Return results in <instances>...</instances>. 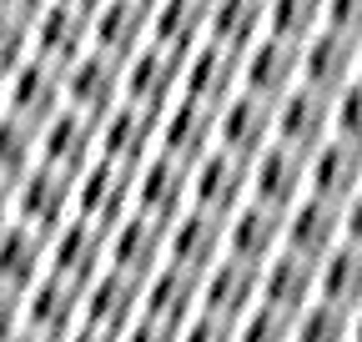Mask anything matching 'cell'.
Returning a JSON list of instances; mask_svg holds the SVG:
<instances>
[{"label":"cell","mask_w":362,"mask_h":342,"mask_svg":"<svg viewBox=\"0 0 362 342\" xmlns=\"http://www.w3.org/2000/svg\"><path fill=\"white\" fill-rule=\"evenodd\" d=\"M11 206H16V222L51 237L66 217H76V177L35 161L21 182H11Z\"/></svg>","instance_id":"6da1fadb"},{"label":"cell","mask_w":362,"mask_h":342,"mask_svg":"<svg viewBox=\"0 0 362 342\" xmlns=\"http://www.w3.org/2000/svg\"><path fill=\"white\" fill-rule=\"evenodd\" d=\"M126 211H136V166L96 156L76 177V217H86L101 232H111Z\"/></svg>","instance_id":"7a4b0ae2"},{"label":"cell","mask_w":362,"mask_h":342,"mask_svg":"<svg viewBox=\"0 0 362 342\" xmlns=\"http://www.w3.org/2000/svg\"><path fill=\"white\" fill-rule=\"evenodd\" d=\"M35 151H40L45 166L66 171V177H81V171L101 156V121L86 116V111H76V106H61L35 131Z\"/></svg>","instance_id":"3957f363"},{"label":"cell","mask_w":362,"mask_h":342,"mask_svg":"<svg viewBox=\"0 0 362 342\" xmlns=\"http://www.w3.org/2000/svg\"><path fill=\"white\" fill-rule=\"evenodd\" d=\"M247 196H252V161L247 156L226 151V146H211L192 166V206L216 211V217H232Z\"/></svg>","instance_id":"277c9868"},{"label":"cell","mask_w":362,"mask_h":342,"mask_svg":"<svg viewBox=\"0 0 362 342\" xmlns=\"http://www.w3.org/2000/svg\"><path fill=\"white\" fill-rule=\"evenodd\" d=\"M66 106V71L40 61V56H25L11 76H6V111L30 121L35 131L45 121H51L56 111Z\"/></svg>","instance_id":"5b68a950"},{"label":"cell","mask_w":362,"mask_h":342,"mask_svg":"<svg viewBox=\"0 0 362 342\" xmlns=\"http://www.w3.org/2000/svg\"><path fill=\"white\" fill-rule=\"evenodd\" d=\"M161 262H166V222L146 217V211H126L106 232V267L146 282Z\"/></svg>","instance_id":"8992f818"},{"label":"cell","mask_w":362,"mask_h":342,"mask_svg":"<svg viewBox=\"0 0 362 342\" xmlns=\"http://www.w3.org/2000/svg\"><path fill=\"white\" fill-rule=\"evenodd\" d=\"M45 272L86 287L96 272H106V232L96 222H86V217H66L45 237Z\"/></svg>","instance_id":"52a82bcc"},{"label":"cell","mask_w":362,"mask_h":342,"mask_svg":"<svg viewBox=\"0 0 362 342\" xmlns=\"http://www.w3.org/2000/svg\"><path fill=\"white\" fill-rule=\"evenodd\" d=\"M257 302H262V267L242 262V256H221V262H211L202 272V307L197 312L237 327Z\"/></svg>","instance_id":"ba28073f"},{"label":"cell","mask_w":362,"mask_h":342,"mask_svg":"<svg viewBox=\"0 0 362 342\" xmlns=\"http://www.w3.org/2000/svg\"><path fill=\"white\" fill-rule=\"evenodd\" d=\"M292 86H302V46L282 35H257L242 51V91L282 101Z\"/></svg>","instance_id":"9c48e42d"},{"label":"cell","mask_w":362,"mask_h":342,"mask_svg":"<svg viewBox=\"0 0 362 342\" xmlns=\"http://www.w3.org/2000/svg\"><path fill=\"white\" fill-rule=\"evenodd\" d=\"M272 141H277V101L237 91L232 101L216 106V146H226V151H237V156L252 161Z\"/></svg>","instance_id":"30bf717a"},{"label":"cell","mask_w":362,"mask_h":342,"mask_svg":"<svg viewBox=\"0 0 362 342\" xmlns=\"http://www.w3.org/2000/svg\"><path fill=\"white\" fill-rule=\"evenodd\" d=\"M192 206V166L166 151H151L136 166V211H146L156 222H171Z\"/></svg>","instance_id":"8fae6325"},{"label":"cell","mask_w":362,"mask_h":342,"mask_svg":"<svg viewBox=\"0 0 362 342\" xmlns=\"http://www.w3.org/2000/svg\"><path fill=\"white\" fill-rule=\"evenodd\" d=\"M221 256H226V217L187 206L181 217L166 222V262L187 267V272H206Z\"/></svg>","instance_id":"7c38bea8"},{"label":"cell","mask_w":362,"mask_h":342,"mask_svg":"<svg viewBox=\"0 0 362 342\" xmlns=\"http://www.w3.org/2000/svg\"><path fill=\"white\" fill-rule=\"evenodd\" d=\"M136 317H141V282L106 267L81 287V322L86 327H101L111 337H121Z\"/></svg>","instance_id":"4fadbf2b"},{"label":"cell","mask_w":362,"mask_h":342,"mask_svg":"<svg viewBox=\"0 0 362 342\" xmlns=\"http://www.w3.org/2000/svg\"><path fill=\"white\" fill-rule=\"evenodd\" d=\"M156 131H161V111L136 106V101H116L101 116V156L121 161V166H141L156 151Z\"/></svg>","instance_id":"5bb4252c"},{"label":"cell","mask_w":362,"mask_h":342,"mask_svg":"<svg viewBox=\"0 0 362 342\" xmlns=\"http://www.w3.org/2000/svg\"><path fill=\"white\" fill-rule=\"evenodd\" d=\"M211 146H216V106L192 101V96H176V101L161 111L156 151H166V156H176V161L197 166Z\"/></svg>","instance_id":"9a60e30c"},{"label":"cell","mask_w":362,"mask_h":342,"mask_svg":"<svg viewBox=\"0 0 362 342\" xmlns=\"http://www.w3.org/2000/svg\"><path fill=\"white\" fill-rule=\"evenodd\" d=\"M337 242H342V206H337V201L307 191L302 201L287 206V217H282V247H287V252L322 262Z\"/></svg>","instance_id":"2e32d148"},{"label":"cell","mask_w":362,"mask_h":342,"mask_svg":"<svg viewBox=\"0 0 362 342\" xmlns=\"http://www.w3.org/2000/svg\"><path fill=\"white\" fill-rule=\"evenodd\" d=\"M90 51V16L66 6V0H51L35 20H30V56L51 61V66H71Z\"/></svg>","instance_id":"e0dca14e"},{"label":"cell","mask_w":362,"mask_h":342,"mask_svg":"<svg viewBox=\"0 0 362 342\" xmlns=\"http://www.w3.org/2000/svg\"><path fill=\"white\" fill-rule=\"evenodd\" d=\"M21 312H25V332L45 337V342H61L81 327V287L45 272L25 297H21Z\"/></svg>","instance_id":"ac0fdd59"},{"label":"cell","mask_w":362,"mask_h":342,"mask_svg":"<svg viewBox=\"0 0 362 342\" xmlns=\"http://www.w3.org/2000/svg\"><path fill=\"white\" fill-rule=\"evenodd\" d=\"M121 96H126V66L116 56L86 51L81 61L66 66V106H76V111H86V116L101 121Z\"/></svg>","instance_id":"d6986e66"},{"label":"cell","mask_w":362,"mask_h":342,"mask_svg":"<svg viewBox=\"0 0 362 342\" xmlns=\"http://www.w3.org/2000/svg\"><path fill=\"white\" fill-rule=\"evenodd\" d=\"M151 40V6L141 0H101L90 11V51L116 56L121 66Z\"/></svg>","instance_id":"ffe728a7"},{"label":"cell","mask_w":362,"mask_h":342,"mask_svg":"<svg viewBox=\"0 0 362 342\" xmlns=\"http://www.w3.org/2000/svg\"><path fill=\"white\" fill-rule=\"evenodd\" d=\"M242 91V56L216 46V40H202V46L181 61V96L192 101H206V106H221Z\"/></svg>","instance_id":"44dd1931"},{"label":"cell","mask_w":362,"mask_h":342,"mask_svg":"<svg viewBox=\"0 0 362 342\" xmlns=\"http://www.w3.org/2000/svg\"><path fill=\"white\" fill-rule=\"evenodd\" d=\"M327 136H332V96L312 91V86H292L277 101V141L312 156Z\"/></svg>","instance_id":"7402d4cb"},{"label":"cell","mask_w":362,"mask_h":342,"mask_svg":"<svg viewBox=\"0 0 362 342\" xmlns=\"http://www.w3.org/2000/svg\"><path fill=\"white\" fill-rule=\"evenodd\" d=\"M181 61L187 56H176V51L156 46V40H146V46L126 61V101L166 111L181 96Z\"/></svg>","instance_id":"603a6c76"},{"label":"cell","mask_w":362,"mask_h":342,"mask_svg":"<svg viewBox=\"0 0 362 342\" xmlns=\"http://www.w3.org/2000/svg\"><path fill=\"white\" fill-rule=\"evenodd\" d=\"M302 196H307V156L292 151V146H282V141L262 146L252 156V201L287 211Z\"/></svg>","instance_id":"cb8c5ba5"},{"label":"cell","mask_w":362,"mask_h":342,"mask_svg":"<svg viewBox=\"0 0 362 342\" xmlns=\"http://www.w3.org/2000/svg\"><path fill=\"white\" fill-rule=\"evenodd\" d=\"M197 307H202V272L161 262L141 282V317H151L161 327H181L187 317H197Z\"/></svg>","instance_id":"d4e9b609"},{"label":"cell","mask_w":362,"mask_h":342,"mask_svg":"<svg viewBox=\"0 0 362 342\" xmlns=\"http://www.w3.org/2000/svg\"><path fill=\"white\" fill-rule=\"evenodd\" d=\"M352 76H357V40L352 35L322 25L317 35L302 40V86H312L322 96H337Z\"/></svg>","instance_id":"484cf974"},{"label":"cell","mask_w":362,"mask_h":342,"mask_svg":"<svg viewBox=\"0 0 362 342\" xmlns=\"http://www.w3.org/2000/svg\"><path fill=\"white\" fill-rule=\"evenodd\" d=\"M282 217L287 211L262 206V201H242L232 217H226V256H242V262L262 267L282 252Z\"/></svg>","instance_id":"4316f807"},{"label":"cell","mask_w":362,"mask_h":342,"mask_svg":"<svg viewBox=\"0 0 362 342\" xmlns=\"http://www.w3.org/2000/svg\"><path fill=\"white\" fill-rule=\"evenodd\" d=\"M307 191L327 196V201H347L352 191H362V146L347 136H327L307 156Z\"/></svg>","instance_id":"83f0119b"},{"label":"cell","mask_w":362,"mask_h":342,"mask_svg":"<svg viewBox=\"0 0 362 342\" xmlns=\"http://www.w3.org/2000/svg\"><path fill=\"white\" fill-rule=\"evenodd\" d=\"M307 302H317V262L282 247L272 262H262V307L297 317Z\"/></svg>","instance_id":"f1b7e54d"},{"label":"cell","mask_w":362,"mask_h":342,"mask_svg":"<svg viewBox=\"0 0 362 342\" xmlns=\"http://www.w3.org/2000/svg\"><path fill=\"white\" fill-rule=\"evenodd\" d=\"M40 277H45V232H35L25 222H11L0 232V287L25 297Z\"/></svg>","instance_id":"f546056e"},{"label":"cell","mask_w":362,"mask_h":342,"mask_svg":"<svg viewBox=\"0 0 362 342\" xmlns=\"http://www.w3.org/2000/svg\"><path fill=\"white\" fill-rule=\"evenodd\" d=\"M257 35H267V0H206V40L242 56Z\"/></svg>","instance_id":"4dcf8cb0"},{"label":"cell","mask_w":362,"mask_h":342,"mask_svg":"<svg viewBox=\"0 0 362 342\" xmlns=\"http://www.w3.org/2000/svg\"><path fill=\"white\" fill-rule=\"evenodd\" d=\"M151 40L176 56H192L206 40V0H156L151 6Z\"/></svg>","instance_id":"1f68e13d"},{"label":"cell","mask_w":362,"mask_h":342,"mask_svg":"<svg viewBox=\"0 0 362 342\" xmlns=\"http://www.w3.org/2000/svg\"><path fill=\"white\" fill-rule=\"evenodd\" d=\"M317 297L332 307H357L362 302V247L337 242L322 262H317Z\"/></svg>","instance_id":"d6a6232c"},{"label":"cell","mask_w":362,"mask_h":342,"mask_svg":"<svg viewBox=\"0 0 362 342\" xmlns=\"http://www.w3.org/2000/svg\"><path fill=\"white\" fill-rule=\"evenodd\" d=\"M327 16V0H267V35H282V40H302L322 30Z\"/></svg>","instance_id":"836d02e7"},{"label":"cell","mask_w":362,"mask_h":342,"mask_svg":"<svg viewBox=\"0 0 362 342\" xmlns=\"http://www.w3.org/2000/svg\"><path fill=\"white\" fill-rule=\"evenodd\" d=\"M35 161H40L35 126L21 121V116H11V111H0V182H21Z\"/></svg>","instance_id":"e575fe53"},{"label":"cell","mask_w":362,"mask_h":342,"mask_svg":"<svg viewBox=\"0 0 362 342\" xmlns=\"http://www.w3.org/2000/svg\"><path fill=\"white\" fill-rule=\"evenodd\" d=\"M292 342H352V312L317 297L292 317Z\"/></svg>","instance_id":"d590c367"},{"label":"cell","mask_w":362,"mask_h":342,"mask_svg":"<svg viewBox=\"0 0 362 342\" xmlns=\"http://www.w3.org/2000/svg\"><path fill=\"white\" fill-rule=\"evenodd\" d=\"M232 342H292V317L257 302V307L232 327Z\"/></svg>","instance_id":"8d00e7d4"},{"label":"cell","mask_w":362,"mask_h":342,"mask_svg":"<svg viewBox=\"0 0 362 342\" xmlns=\"http://www.w3.org/2000/svg\"><path fill=\"white\" fill-rule=\"evenodd\" d=\"M332 136H347L362 146V76H352L332 96Z\"/></svg>","instance_id":"74e56055"},{"label":"cell","mask_w":362,"mask_h":342,"mask_svg":"<svg viewBox=\"0 0 362 342\" xmlns=\"http://www.w3.org/2000/svg\"><path fill=\"white\" fill-rule=\"evenodd\" d=\"M25 56H30V20L0 11V76H11Z\"/></svg>","instance_id":"f35d334b"},{"label":"cell","mask_w":362,"mask_h":342,"mask_svg":"<svg viewBox=\"0 0 362 342\" xmlns=\"http://www.w3.org/2000/svg\"><path fill=\"white\" fill-rule=\"evenodd\" d=\"M176 342H232V322L197 312V317H187V322L176 327Z\"/></svg>","instance_id":"ab89813d"},{"label":"cell","mask_w":362,"mask_h":342,"mask_svg":"<svg viewBox=\"0 0 362 342\" xmlns=\"http://www.w3.org/2000/svg\"><path fill=\"white\" fill-rule=\"evenodd\" d=\"M327 30H342L352 40H362V0H327V16H322Z\"/></svg>","instance_id":"60d3db41"},{"label":"cell","mask_w":362,"mask_h":342,"mask_svg":"<svg viewBox=\"0 0 362 342\" xmlns=\"http://www.w3.org/2000/svg\"><path fill=\"white\" fill-rule=\"evenodd\" d=\"M21 327H25V312H21V292L0 287V342H11Z\"/></svg>","instance_id":"b9f144b4"},{"label":"cell","mask_w":362,"mask_h":342,"mask_svg":"<svg viewBox=\"0 0 362 342\" xmlns=\"http://www.w3.org/2000/svg\"><path fill=\"white\" fill-rule=\"evenodd\" d=\"M116 342H176V327H161V322H151V317H136Z\"/></svg>","instance_id":"7bdbcfd3"},{"label":"cell","mask_w":362,"mask_h":342,"mask_svg":"<svg viewBox=\"0 0 362 342\" xmlns=\"http://www.w3.org/2000/svg\"><path fill=\"white\" fill-rule=\"evenodd\" d=\"M342 242L362 247V191H352V196L342 201Z\"/></svg>","instance_id":"ee69618b"},{"label":"cell","mask_w":362,"mask_h":342,"mask_svg":"<svg viewBox=\"0 0 362 342\" xmlns=\"http://www.w3.org/2000/svg\"><path fill=\"white\" fill-rule=\"evenodd\" d=\"M51 0H0V11H11V16H21V20H35Z\"/></svg>","instance_id":"f6af8a7d"},{"label":"cell","mask_w":362,"mask_h":342,"mask_svg":"<svg viewBox=\"0 0 362 342\" xmlns=\"http://www.w3.org/2000/svg\"><path fill=\"white\" fill-rule=\"evenodd\" d=\"M61 342H116V337H111V332H101V327H86V322H81V327H76L71 337H61Z\"/></svg>","instance_id":"bcb514c9"},{"label":"cell","mask_w":362,"mask_h":342,"mask_svg":"<svg viewBox=\"0 0 362 342\" xmlns=\"http://www.w3.org/2000/svg\"><path fill=\"white\" fill-rule=\"evenodd\" d=\"M16 222V206H11V182H0V232Z\"/></svg>","instance_id":"7dc6e473"},{"label":"cell","mask_w":362,"mask_h":342,"mask_svg":"<svg viewBox=\"0 0 362 342\" xmlns=\"http://www.w3.org/2000/svg\"><path fill=\"white\" fill-rule=\"evenodd\" d=\"M352 342H362V302L352 307Z\"/></svg>","instance_id":"c3c4849f"},{"label":"cell","mask_w":362,"mask_h":342,"mask_svg":"<svg viewBox=\"0 0 362 342\" xmlns=\"http://www.w3.org/2000/svg\"><path fill=\"white\" fill-rule=\"evenodd\" d=\"M66 6H76V11H86V16H90V11L101 6V0H66Z\"/></svg>","instance_id":"681fc988"},{"label":"cell","mask_w":362,"mask_h":342,"mask_svg":"<svg viewBox=\"0 0 362 342\" xmlns=\"http://www.w3.org/2000/svg\"><path fill=\"white\" fill-rule=\"evenodd\" d=\"M11 342H45V337H35V332H25V327H21V332H16Z\"/></svg>","instance_id":"f907efd6"},{"label":"cell","mask_w":362,"mask_h":342,"mask_svg":"<svg viewBox=\"0 0 362 342\" xmlns=\"http://www.w3.org/2000/svg\"><path fill=\"white\" fill-rule=\"evenodd\" d=\"M357 76H362V40H357Z\"/></svg>","instance_id":"816d5d0a"},{"label":"cell","mask_w":362,"mask_h":342,"mask_svg":"<svg viewBox=\"0 0 362 342\" xmlns=\"http://www.w3.org/2000/svg\"><path fill=\"white\" fill-rule=\"evenodd\" d=\"M141 6H156V0H141Z\"/></svg>","instance_id":"f5cc1de1"}]
</instances>
